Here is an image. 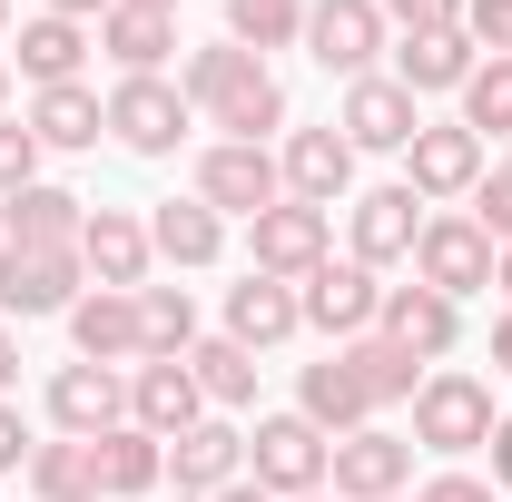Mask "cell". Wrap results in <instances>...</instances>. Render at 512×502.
I'll return each instance as SVG.
<instances>
[{
  "label": "cell",
  "instance_id": "1",
  "mask_svg": "<svg viewBox=\"0 0 512 502\" xmlns=\"http://www.w3.org/2000/svg\"><path fill=\"white\" fill-rule=\"evenodd\" d=\"M178 89H188V109L217 128V138L276 148V128H286V79L256 60V50H237V40H207V50H188V60H178Z\"/></svg>",
  "mask_w": 512,
  "mask_h": 502
},
{
  "label": "cell",
  "instance_id": "2",
  "mask_svg": "<svg viewBox=\"0 0 512 502\" xmlns=\"http://www.w3.org/2000/svg\"><path fill=\"white\" fill-rule=\"evenodd\" d=\"M493 384L463 375V365H434V375L414 384V453H434V463H463V453H483L493 443Z\"/></svg>",
  "mask_w": 512,
  "mask_h": 502
},
{
  "label": "cell",
  "instance_id": "3",
  "mask_svg": "<svg viewBox=\"0 0 512 502\" xmlns=\"http://www.w3.org/2000/svg\"><path fill=\"white\" fill-rule=\"evenodd\" d=\"M325 463H335V434H316L296 404H286V414H256L247 483H266L276 502H296V493H325Z\"/></svg>",
  "mask_w": 512,
  "mask_h": 502
},
{
  "label": "cell",
  "instance_id": "4",
  "mask_svg": "<svg viewBox=\"0 0 512 502\" xmlns=\"http://www.w3.org/2000/svg\"><path fill=\"white\" fill-rule=\"evenodd\" d=\"M325 256H335V207H296V197H276L266 217H247V266H256V276L306 286Z\"/></svg>",
  "mask_w": 512,
  "mask_h": 502
},
{
  "label": "cell",
  "instance_id": "5",
  "mask_svg": "<svg viewBox=\"0 0 512 502\" xmlns=\"http://www.w3.org/2000/svg\"><path fill=\"white\" fill-rule=\"evenodd\" d=\"M493 256H503V247H493L463 207H434V217H424V237H414V286H434V296L463 306V296H483V286H493Z\"/></svg>",
  "mask_w": 512,
  "mask_h": 502
},
{
  "label": "cell",
  "instance_id": "6",
  "mask_svg": "<svg viewBox=\"0 0 512 502\" xmlns=\"http://www.w3.org/2000/svg\"><path fill=\"white\" fill-rule=\"evenodd\" d=\"M424 197L404 188V178H384V188H365V197H345V256L355 266H414V237H424Z\"/></svg>",
  "mask_w": 512,
  "mask_h": 502
},
{
  "label": "cell",
  "instance_id": "7",
  "mask_svg": "<svg viewBox=\"0 0 512 502\" xmlns=\"http://www.w3.org/2000/svg\"><path fill=\"white\" fill-rule=\"evenodd\" d=\"M188 128H197V109H188L178 79H119L109 89V138H119L128 158H178Z\"/></svg>",
  "mask_w": 512,
  "mask_h": 502
},
{
  "label": "cell",
  "instance_id": "8",
  "mask_svg": "<svg viewBox=\"0 0 512 502\" xmlns=\"http://www.w3.org/2000/svg\"><path fill=\"white\" fill-rule=\"evenodd\" d=\"M217 217H266L276 197H286V168H276V148H247V138H207L197 148V188Z\"/></svg>",
  "mask_w": 512,
  "mask_h": 502
},
{
  "label": "cell",
  "instance_id": "9",
  "mask_svg": "<svg viewBox=\"0 0 512 502\" xmlns=\"http://www.w3.org/2000/svg\"><path fill=\"white\" fill-rule=\"evenodd\" d=\"M335 128H345V148H355V158H404V148H414V128H424V99H414L394 69H375V79H345Z\"/></svg>",
  "mask_w": 512,
  "mask_h": 502
},
{
  "label": "cell",
  "instance_id": "10",
  "mask_svg": "<svg viewBox=\"0 0 512 502\" xmlns=\"http://www.w3.org/2000/svg\"><path fill=\"white\" fill-rule=\"evenodd\" d=\"M483 168H493V148H483L463 119H424V128H414V148H404V188L424 197V207L473 197V188H483Z\"/></svg>",
  "mask_w": 512,
  "mask_h": 502
},
{
  "label": "cell",
  "instance_id": "11",
  "mask_svg": "<svg viewBox=\"0 0 512 502\" xmlns=\"http://www.w3.org/2000/svg\"><path fill=\"white\" fill-rule=\"evenodd\" d=\"M325 493H335V502H394V493H414V434H394V424L335 434Z\"/></svg>",
  "mask_w": 512,
  "mask_h": 502
},
{
  "label": "cell",
  "instance_id": "12",
  "mask_svg": "<svg viewBox=\"0 0 512 502\" xmlns=\"http://www.w3.org/2000/svg\"><path fill=\"white\" fill-rule=\"evenodd\" d=\"M89 296V266L79 247H0V315L30 325V315H69Z\"/></svg>",
  "mask_w": 512,
  "mask_h": 502
},
{
  "label": "cell",
  "instance_id": "13",
  "mask_svg": "<svg viewBox=\"0 0 512 502\" xmlns=\"http://www.w3.org/2000/svg\"><path fill=\"white\" fill-rule=\"evenodd\" d=\"M384 50H394V40H384L375 0H306V60H316L325 79H375Z\"/></svg>",
  "mask_w": 512,
  "mask_h": 502
},
{
  "label": "cell",
  "instance_id": "14",
  "mask_svg": "<svg viewBox=\"0 0 512 502\" xmlns=\"http://www.w3.org/2000/svg\"><path fill=\"white\" fill-rule=\"evenodd\" d=\"M296 306H306V335L355 345V335H375V315H384V276H375V266H355V256H325L316 276L296 286Z\"/></svg>",
  "mask_w": 512,
  "mask_h": 502
},
{
  "label": "cell",
  "instance_id": "15",
  "mask_svg": "<svg viewBox=\"0 0 512 502\" xmlns=\"http://www.w3.org/2000/svg\"><path fill=\"white\" fill-rule=\"evenodd\" d=\"M40 404H50V434L99 443L109 424H128V375H119V365H79V355H69L60 375L40 384Z\"/></svg>",
  "mask_w": 512,
  "mask_h": 502
},
{
  "label": "cell",
  "instance_id": "16",
  "mask_svg": "<svg viewBox=\"0 0 512 502\" xmlns=\"http://www.w3.org/2000/svg\"><path fill=\"white\" fill-rule=\"evenodd\" d=\"M128 424L158 434V443H178L188 424H207V394H197L188 355H138L128 365Z\"/></svg>",
  "mask_w": 512,
  "mask_h": 502
},
{
  "label": "cell",
  "instance_id": "17",
  "mask_svg": "<svg viewBox=\"0 0 512 502\" xmlns=\"http://www.w3.org/2000/svg\"><path fill=\"white\" fill-rule=\"evenodd\" d=\"M276 168H286V197L296 207H345L355 197V148H345V128H286L276 138Z\"/></svg>",
  "mask_w": 512,
  "mask_h": 502
},
{
  "label": "cell",
  "instance_id": "18",
  "mask_svg": "<svg viewBox=\"0 0 512 502\" xmlns=\"http://www.w3.org/2000/svg\"><path fill=\"white\" fill-rule=\"evenodd\" d=\"M79 266H89V286L138 296V286H148V266H158L148 217H138V207H89V227H79Z\"/></svg>",
  "mask_w": 512,
  "mask_h": 502
},
{
  "label": "cell",
  "instance_id": "19",
  "mask_svg": "<svg viewBox=\"0 0 512 502\" xmlns=\"http://www.w3.org/2000/svg\"><path fill=\"white\" fill-rule=\"evenodd\" d=\"M384 345H404L414 365H444L453 345H463V306L434 296V286H384V315H375Z\"/></svg>",
  "mask_w": 512,
  "mask_h": 502
},
{
  "label": "cell",
  "instance_id": "20",
  "mask_svg": "<svg viewBox=\"0 0 512 502\" xmlns=\"http://www.w3.org/2000/svg\"><path fill=\"white\" fill-rule=\"evenodd\" d=\"M89 50H99V30H79V20H50V10H30V20L10 30V50H0V60L20 69L30 89H69V79L89 69Z\"/></svg>",
  "mask_w": 512,
  "mask_h": 502
},
{
  "label": "cell",
  "instance_id": "21",
  "mask_svg": "<svg viewBox=\"0 0 512 502\" xmlns=\"http://www.w3.org/2000/svg\"><path fill=\"white\" fill-rule=\"evenodd\" d=\"M89 227V197L60 178H30L20 197H0V247H79Z\"/></svg>",
  "mask_w": 512,
  "mask_h": 502
},
{
  "label": "cell",
  "instance_id": "22",
  "mask_svg": "<svg viewBox=\"0 0 512 502\" xmlns=\"http://www.w3.org/2000/svg\"><path fill=\"white\" fill-rule=\"evenodd\" d=\"M148 247H158V266H178V276H207L227 256V217L207 197H158L148 207Z\"/></svg>",
  "mask_w": 512,
  "mask_h": 502
},
{
  "label": "cell",
  "instance_id": "23",
  "mask_svg": "<svg viewBox=\"0 0 512 502\" xmlns=\"http://www.w3.org/2000/svg\"><path fill=\"white\" fill-rule=\"evenodd\" d=\"M69 345H79V365H138L148 355V335H138V296H119V286H89L79 306H69Z\"/></svg>",
  "mask_w": 512,
  "mask_h": 502
},
{
  "label": "cell",
  "instance_id": "24",
  "mask_svg": "<svg viewBox=\"0 0 512 502\" xmlns=\"http://www.w3.org/2000/svg\"><path fill=\"white\" fill-rule=\"evenodd\" d=\"M168 483L178 493H227V483H247V434L227 424V414H207V424H188V434L168 443Z\"/></svg>",
  "mask_w": 512,
  "mask_h": 502
},
{
  "label": "cell",
  "instance_id": "25",
  "mask_svg": "<svg viewBox=\"0 0 512 502\" xmlns=\"http://www.w3.org/2000/svg\"><path fill=\"white\" fill-rule=\"evenodd\" d=\"M296 414H306L316 434H365V424H384L375 394H365V375L345 365V345H335L325 365H306V375H296Z\"/></svg>",
  "mask_w": 512,
  "mask_h": 502
},
{
  "label": "cell",
  "instance_id": "26",
  "mask_svg": "<svg viewBox=\"0 0 512 502\" xmlns=\"http://www.w3.org/2000/svg\"><path fill=\"white\" fill-rule=\"evenodd\" d=\"M217 335H237L247 355H266V345H286V335H306V306H296V286H276V276H237L227 286V325Z\"/></svg>",
  "mask_w": 512,
  "mask_h": 502
},
{
  "label": "cell",
  "instance_id": "27",
  "mask_svg": "<svg viewBox=\"0 0 512 502\" xmlns=\"http://www.w3.org/2000/svg\"><path fill=\"white\" fill-rule=\"evenodd\" d=\"M89 473H99V502H148L168 483V443L138 434V424H109V434L89 443Z\"/></svg>",
  "mask_w": 512,
  "mask_h": 502
},
{
  "label": "cell",
  "instance_id": "28",
  "mask_svg": "<svg viewBox=\"0 0 512 502\" xmlns=\"http://www.w3.org/2000/svg\"><path fill=\"white\" fill-rule=\"evenodd\" d=\"M473 69H483V50H473L463 30H414V40H394V79H404L414 99H463Z\"/></svg>",
  "mask_w": 512,
  "mask_h": 502
},
{
  "label": "cell",
  "instance_id": "29",
  "mask_svg": "<svg viewBox=\"0 0 512 502\" xmlns=\"http://www.w3.org/2000/svg\"><path fill=\"white\" fill-rule=\"evenodd\" d=\"M99 50H109V69H119V79H168V50H178V20H168V10H109V20H99Z\"/></svg>",
  "mask_w": 512,
  "mask_h": 502
},
{
  "label": "cell",
  "instance_id": "30",
  "mask_svg": "<svg viewBox=\"0 0 512 502\" xmlns=\"http://www.w3.org/2000/svg\"><path fill=\"white\" fill-rule=\"evenodd\" d=\"M30 138L79 158V148H99V138H109V99H99L89 79H69V89H30Z\"/></svg>",
  "mask_w": 512,
  "mask_h": 502
},
{
  "label": "cell",
  "instance_id": "31",
  "mask_svg": "<svg viewBox=\"0 0 512 502\" xmlns=\"http://www.w3.org/2000/svg\"><path fill=\"white\" fill-rule=\"evenodd\" d=\"M188 375H197V394H207V414H247L256 404V355L237 345V335H197Z\"/></svg>",
  "mask_w": 512,
  "mask_h": 502
},
{
  "label": "cell",
  "instance_id": "32",
  "mask_svg": "<svg viewBox=\"0 0 512 502\" xmlns=\"http://www.w3.org/2000/svg\"><path fill=\"white\" fill-rule=\"evenodd\" d=\"M20 483H30V502H99V473H89V443H30V463H20Z\"/></svg>",
  "mask_w": 512,
  "mask_h": 502
},
{
  "label": "cell",
  "instance_id": "33",
  "mask_svg": "<svg viewBox=\"0 0 512 502\" xmlns=\"http://www.w3.org/2000/svg\"><path fill=\"white\" fill-rule=\"evenodd\" d=\"M345 365L365 375V394H375V414H394V404H414V384L434 375V365H414L404 345H384V335H355L345 345Z\"/></svg>",
  "mask_w": 512,
  "mask_h": 502
},
{
  "label": "cell",
  "instance_id": "34",
  "mask_svg": "<svg viewBox=\"0 0 512 502\" xmlns=\"http://www.w3.org/2000/svg\"><path fill=\"white\" fill-rule=\"evenodd\" d=\"M227 40L237 50H306V0H227Z\"/></svg>",
  "mask_w": 512,
  "mask_h": 502
},
{
  "label": "cell",
  "instance_id": "35",
  "mask_svg": "<svg viewBox=\"0 0 512 502\" xmlns=\"http://www.w3.org/2000/svg\"><path fill=\"white\" fill-rule=\"evenodd\" d=\"M138 335H148V355H188L197 345V296L188 286H138Z\"/></svg>",
  "mask_w": 512,
  "mask_h": 502
},
{
  "label": "cell",
  "instance_id": "36",
  "mask_svg": "<svg viewBox=\"0 0 512 502\" xmlns=\"http://www.w3.org/2000/svg\"><path fill=\"white\" fill-rule=\"evenodd\" d=\"M463 128L493 148V138H512V60H483L473 79H463Z\"/></svg>",
  "mask_w": 512,
  "mask_h": 502
},
{
  "label": "cell",
  "instance_id": "37",
  "mask_svg": "<svg viewBox=\"0 0 512 502\" xmlns=\"http://www.w3.org/2000/svg\"><path fill=\"white\" fill-rule=\"evenodd\" d=\"M463 217H473L493 247H512V158H503V168H483V188H473V207H463Z\"/></svg>",
  "mask_w": 512,
  "mask_h": 502
},
{
  "label": "cell",
  "instance_id": "38",
  "mask_svg": "<svg viewBox=\"0 0 512 502\" xmlns=\"http://www.w3.org/2000/svg\"><path fill=\"white\" fill-rule=\"evenodd\" d=\"M384 30L394 40H414V30H463V0H375Z\"/></svg>",
  "mask_w": 512,
  "mask_h": 502
},
{
  "label": "cell",
  "instance_id": "39",
  "mask_svg": "<svg viewBox=\"0 0 512 502\" xmlns=\"http://www.w3.org/2000/svg\"><path fill=\"white\" fill-rule=\"evenodd\" d=\"M40 178V138H30V119H0V197H20Z\"/></svg>",
  "mask_w": 512,
  "mask_h": 502
},
{
  "label": "cell",
  "instance_id": "40",
  "mask_svg": "<svg viewBox=\"0 0 512 502\" xmlns=\"http://www.w3.org/2000/svg\"><path fill=\"white\" fill-rule=\"evenodd\" d=\"M463 40L483 60H512V0H463Z\"/></svg>",
  "mask_w": 512,
  "mask_h": 502
},
{
  "label": "cell",
  "instance_id": "41",
  "mask_svg": "<svg viewBox=\"0 0 512 502\" xmlns=\"http://www.w3.org/2000/svg\"><path fill=\"white\" fill-rule=\"evenodd\" d=\"M414 502H503V493H493L483 473H463V463H444L434 483H414Z\"/></svg>",
  "mask_w": 512,
  "mask_h": 502
},
{
  "label": "cell",
  "instance_id": "42",
  "mask_svg": "<svg viewBox=\"0 0 512 502\" xmlns=\"http://www.w3.org/2000/svg\"><path fill=\"white\" fill-rule=\"evenodd\" d=\"M30 424H20V404H0V473H20V463H30Z\"/></svg>",
  "mask_w": 512,
  "mask_h": 502
},
{
  "label": "cell",
  "instance_id": "43",
  "mask_svg": "<svg viewBox=\"0 0 512 502\" xmlns=\"http://www.w3.org/2000/svg\"><path fill=\"white\" fill-rule=\"evenodd\" d=\"M483 453H493V473H483V483H493V493H512V414L493 424V443H483Z\"/></svg>",
  "mask_w": 512,
  "mask_h": 502
},
{
  "label": "cell",
  "instance_id": "44",
  "mask_svg": "<svg viewBox=\"0 0 512 502\" xmlns=\"http://www.w3.org/2000/svg\"><path fill=\"white\" fill-rule=\"evenodd\" d=\"M0 404H20V325H0Z\"/></svg>",
  "mask_w": 512,
  "mask_h": 502
},
{
  "label": "cell",
  "instance_id": "45",
  "mask_svg": "<svg viewBox=\"0 0 512 502\" xmlns=\"http://www.w3.org/2000/svg\"><path fill=\"white\" fill-rule=\"evenodd\" d=\"M40 10H50V20H79V30H99V20H109L119 0H40Z\"/></svg>",
  "mask_w": 512,
  "mask_h": 502
},
{
  "label": "cell",
  "instance_id": "46",
  "mask_svg": "<svg viewBox=\"0 0 512 502\" xmlns=\"http://www.w3.org/2000/svg\"><path fill=\"white\" fill-rule=\"evenodd\" d=\"M493 375H512V306L493 315Z\"/></svg>",
  "mask_w": 512,
  "mask_h": 502
},
{
  "label": "cell",
  "instance_id": "47",
  "mask_svg": "<svg viewBox=\"0 0 512 502\" xmlns=\"http://www.w3.org/2000/svg\"><path fill=\"white\" fill-rule=\"evenodd\" d=\"M207 502H276L266 483H227V493H207Z\"/></svg>",
  "mask_w": 512,
  "mask_h": 502
},
{
  "label": "cell",
  "instance_id": "48",
  "mask_svg": "<svg viewBox=\"0 0 512 502\" xmlns=\"http://www.w3.org/2000/svg\"><path fill=\"white\" fill-rule=\"evenodd\" d=\"M493 286H503V306H512V247H503V256H493Z\"/></svg>",
  "mask_w": 512,
  "mask_h": 502
},
{
  "label": "cell",
  "instance_id": "49",
  "mask_svg": "<svg viewBox=\"0 0 512 502\" xmlns=\"http://www.w3.org/2000/svg\"><path fill=\"white\" fill-rule=\"evenodd\" d=\"M128 10H168V20H178V0H128Z\"/></svg>",
  "mask_w": 512,
  "mask_h": 502
},
{
  "label": "cell",
  "instance_id": "50",
  "mask_svg": "<svg viewBox=\"0 0 512 502\" xmlns=\"http://www.w3.org/2000/svg\"><path fill=\"white\" fill-rule=\"evenodd\" d=\"M0 119H10V60H0Z\"/></svg>",
  "mask_w": 512,
  "mask_h": 502
},
{
  "label": "cell",
  "instance_id": "51",
  "mask_svg": "<svg viewBox=\"0 0 512 502\" xmlns=\"http://www.w3.org/2000/svg\"><path fill=\"white\" fill-rule=\"evenodd\" d=\"M0 50H10V0H0Z\"/></svg>",
  "mask_w": 512,
  "mask_h": 502
},
{
  "label": "cell",
  "instance_id": "52",
  "mask_svg": "<svg viewBox=\"0 0 512 502\" xmlns=\"http://www.w3.org/2000/svg\"><path fill=\"white\" fill-rule=\"evenodd\" d=\"M296 502H335V493H296Z\"/></svg>",
  "mask_w": 512,
  "mask_h": 502
},
{
  "label": "cell",
  "instance_id": "53",
  "mask_svg": "<svg viewBox=\"0 0 512 502\" xmlns=\"http://www.w3.org/2000/svg\"><path fill=\"white\" fill-rule=\"evenodd\" d=\"M394 502H414V493H394Z\"/></svg>",
  "mask_w": 512,
  "mask_h": 502
},
{
  "label": "cell",
  "instance_id": "54",
  "mask_svg": "<svg viewBox=\"0 0 512 502\" xmlns=\"http://www.w3.org/2000/svg\"><path fill=\"white\" fill-rule=\"evenodd\" d=\"M178 502H197V493H178Z\"/></svg>",
  "mask_w": 512,
  "mask_h": 502
}]
</instances>
